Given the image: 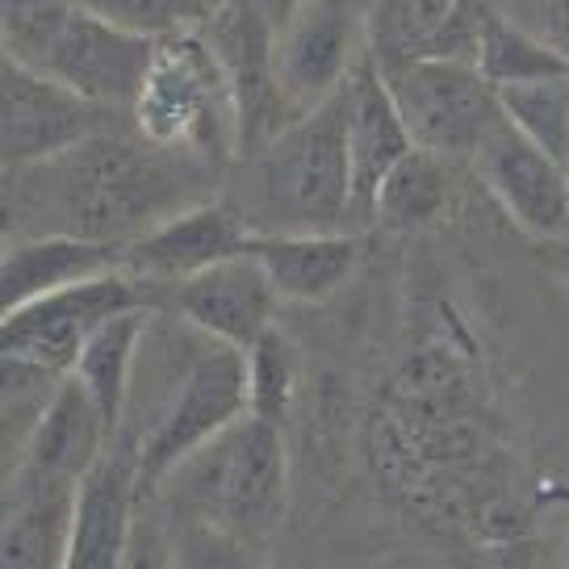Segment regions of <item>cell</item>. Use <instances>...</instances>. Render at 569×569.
I'll return each mask as SVG.
<instances>
[{
  "label": "cell",
  "mask_w": 569,
  "mask_h": 569,
  "mask_svg": "<svg viewBox=\"0 0 569 569\" xmlns=\"http://www.w3.org/2000/svg\"><path fill=\"white\" fill-rule=\"evenodd\" d=\"M210 163L163 151L156 142L89 134L59 160L38 163L42 189L34 193V213L54 222L51 234H76L106 248H126L130 239L160 227L163 218L189 210L201 197V172Z\"/></svg>",
  "instance_id": "1"
},
{
  "label": "cell",
  "mask_w": 569,
  "mask_h": 569,
  "mask_svg": "<svg viewBox=\"0 0 569 569\" xmlns=\"http://www.w3.org/2000/svg\"><path fill=\"white\" fill-rule=\"evenodd\" d=\"M243 163L248 180L234 210L248 218L251 231H339L352 222L343 89L284 122Z\"/></svg>",
  "instance_id": "2"
},
{
  "label": "cell",
  "mask_w": 569,
  "mask_h": 569,
  "mask_svg": "<svg viewBox=\"0 0 569 569\" xmlns=\"http://www.w3.org/2000/svg\"><path fill=\"white\" fill-rule=\"evenodd\" d=\"M151 495L172 519H201L268 552L289 507V448L281 423L256 415L234 419Z\"/></svg>",
  "instance_id": "3"
},
{
  "label": "cell",
  "mask_w": 569,
  "mask_h": 569,
  "mask_svg": "<svg viewBox=\"0 0 569 569\" xmlns=\"http://www.w3.org/2000/svg\"><path fill=\"white\" fill-rule=\"evenodd\" d=\"M0 47L101 109H130L156 42L97 18L80 0H0Z\"/></svg>",
  "instance_id": "4"
},
{
  "label": "cell",
  "mask_w": 569,
  "mask_h": 569,
  "mask_svg": "<svg viewBox=\"0 0 569 569\" xmlns=\"http://www.w3.org/2000/svg\"><path fill=\"white\" fill-rule=\"evenodd\" d=\"M134 130L163 151L222 168L239 160V113L227 71L201 30L160 38L130 106Z\"/></svg>",
  "instance_id": "5"
},
{
  "label": "cell",
  "mask_w": 569,
  "mask_h": 569,
  "mask_svg": "<svg viewBox=\"0 0 569 569\" xmlns=\"http://www.w3.org/2000/svg\"><path fill=\"white\" fill-rule=\"evenodd\" d=\"M151 289L156 284L139 281L122 264L80 277V281L54 284L47 293H38L34 302L13 310L9 319H0V356L51 377H68L76 369L80 348L101 322L134 306H156Z\"/></svg>",
  "instance_id": "6"
},
{
  "label": "cell",
  "mask_w": 569,
  "mask_h": 569,
  "mask_svg": "<svg viewBox=\"0 0 569 569\" xmlns=\"http://www.w3.org/2000/svg\"><path fill=\"white\" fill-rule=\"evenodd\" d=\"M415 147L445 160H473L486 130L498 122V89L465 59H410L377 68Z\"/></svg>",
  "instance_id": "7"
},
{
  "label": "cell",
  "mask_w": 569,
  "mask_h": 569,
  "mask_svg": "<svg viewBox=\"0 0 569 569\" xmlns=\"http://www.w3.org/2000/svg\"><path fill=\"white\" fill-rule=\"evenodd\" d=\"M365 13L369 0H298L277 34V84L293 118L343 89L369 54Z\"/></svg>",
  "instance_id": "8"
},
{
  "label": "cell",
  "mask_w": 569,
  "mask_h": 569,
  "mask_svg": "<svg viewBox=\"0 0 569 569\" xmlns=\"http://www.w3.org/2000/svg\"><path fill=\"white\" fill-rule=\"evenodd\" d=\"M201 34L231 80L234 113H239V163H243L284 122H293L277 84V30L251 0H218Z\"/></svg>",
  "instance_id": "9"
},
{
  "label": "cell",
  "mask_w": 569,
  "mask_h": 569,
  "mask_svg": "<svg viewBox=\"0 0 569 569\" xmlns=\"http://www.w3.org/2000/svg\"><path fill=\"white\" fill-rule=\"evenodd\" d=\"M469 163L519 231L540 243L569 234V163L528 139L507 113H498Z\"/></svg>",
  "instance_id": "10"
},
{
  "label": "cell",
  "mask_w": 569,
  "mask_h": 569,
  "mask_svg": "<svg viewBox=\"0 0 569 569\" xmlns=\"http://www.w3.org/2000/svg\"><path fill=\"white\" fill-rule=\"evenodd\" d=\"M106 109L76 97L51 76L0 59V163L38 168L101 130Z\"/></svg>",
  "instance_id": "11"
},
{
  "label": "cell",
  "mask_w": 569,
  "mask_h": 569,
  "mask_svg": "<svg viewBox=\"0 0 569 569\" xmlns=\"http://www.w3.org/2000/svg\"><path fill=\"white\" fill-rule=\"evenodd\" d=\"M495 0H369L365 38L377 68L410 59L478 63L481 26Z\"/></svg>",
  "instance_id": "12"
},
{
  "label": "cell",
  "mask_w": 569,
  "mask_h": 569,
  "mask_svg": "<svg viewBox=\"0 0 569 569\" xmlns=\"http://www.w3.org/2000/svg\"><path fill=\"white\" fill-rule=\"evenodd\" d=\"M277 302L281 298L251 251L227 256V260L172 284L177 319H184L193 331L218 339V343H231L239 352H248L272 327Z\"/></svg>",
  "instance_id": "13"
},
{
  "label": "cell",
  "mask_w": 569,
  "mask_h": 569,
  "mask_svg": "<svg viewBox=\"0 0 569 569\" xmlns=\"http://www.w3.org/2000/svg\"><path fill=\"white\" fill-rule=\"evenodd\" d=\"M248 239L251 227L234 201H197L130 239L122 248V268L147 284H180L201 268L248 251Z\"/></svg>",
  "instance_id": "14"
},
{
  "label": "cell",
  "mask_w": 569,
  "mask_h": 569,
  "mask_svg": "<svg viewBox=\"0 0 569 569\" xmlns=\"http://www.w3.org/2000/svg\"><path fill=\"white\" fill-rule=\"evenodd\" d=\"M113 448V431L76 377H59L38 410L26 461L13 481L21 486H80V478Z\"/></svg>",
  "instance_id": "15"
},
{
  "label": "cell",
  "mask_w": 569,
  "mask_h": 569,
  "mask_svg": "<svg viewBox=\"0 0 569 569\" xmlns=\"http://www.w3.org/2000/svg\"><path fill=\"white\" fill-rule=\"evenodd\" d=\"M348 101V163H352V222H369L373 197L381 180L393 172V163L407 156L410 134L402 126V113L393 106L390 89L377 71L373 54H365L343 80Z\"/></svg>",
  "instance_id": "16"
},
{
  "label": "cell",
  "mask_w": 569,
  "mask_h": 569,
  "mask_svg": "<svg viewBox=\"0 0 569 569\" xmlns=\"http://www.w3.org/2000/svg\"><path fill=\"white\" fill-rule=\"evenodd\" d=\"M134 507H139L134 452L122 440H113V448L76 486L68 566L63 569H118Z\"/></svg>",
  "instance_id": "17"
},
{
  "label": "cell",
  "mask_w": 569,
  "mask_h": 569,
  "mask_svg": "<svg viewBox=\"0 0 569 569\" xmlns=\"http://www.w3.org/2000/svg\"><path fill=\"white\" fill-rule=\"evenodd\" d=\"M248 251L281 302H327L352 281L365 239L352 231H251Z\"/></svg>",
  "instance_id": "18"
},
{
  "label": "cell",
  "mask_w": 569,
  "mask_h": 569,
  "mask_svg": "<svg viewBox=\"0 0 569 569\" xmlns=\"http://www.w3.org/2000/svg\"><path fill=\"white\" fill-rule=\"evenodd\" d=\"M118 264H122V248L89 243L76 234H38L21 243H4L0 248V319H9L13 310L34 302L38 293H47L54 284L80 281Z\"/></svg>",
  "instance_id": "19"
},
{
  "label": "cell",
  "mask_w": 569,
  "mask_h": 569,
  "mask_svg": "<svg viewBox=\"0 0 569 569\" xmlns=\"http://www.w3.org/2000/svg\"><path fill=\"white\" fill-rule=\"evenodd\" d=\"M76 486H21L0 516V569L68 566Z\"/></svg>",
  "instance_id": "20"
},
{
  "label": "cell",
  "mask_w": 569,
  "mask_h": 569,
  "mask_svg": "<svg viewBox=\"0 0 569 569\" xmlns=\"http://www.w3.org/2000/svg\"><path fill=\"white\" fill-rule=\"evenodd\" d=\"M156 315V306H134L106 319L89 336V343L76 356V369L71 377L89 390V398L97 402L101 419L109 423L113 440L122 431L126 419V398H130V377H134V360H139V343L147 322Z\"/></svg>",
  "instance_id": "21"
},
{
  "label": "cell",
  "mask_w": 569,
  "mask_h": 569,
  "mask_svg": "<svg viewBox=\"0 0 569 569\" xmlns=\"http://www.w3.org/2000/svg\"><path fill=\"white\" fill-rule=\"evenodd\" d=\"M452 206V160L410 147L393 172L381 180L369 222L386 231H423Z\"/></svg>",
  "instance_id": "22"
},
{
  "label": "cell",
  "mask_w": 569,
  "mask_h": 569,
  "mask_svg": "<svg viewBox=\"0 0 569 569\" xmlns=\"http://www.w3.org/2000/svg\"><path fill=\"white\" fill-rule=\"evenodd\" d=\"M478 68L495 89H507V84H528V80H540V76L569 71V63L552 47H545L532 30H523L498 4H490L478 42Z\"/></svg>",
  "instance_id": "23"
},
{
  "label": "cell",
  "mask_w": 569,
  "mask_h": 569,
  "mask_svg": "<svg viewBox=\"0 0 569 569\" xmlns=\"http://www.w3.org/2000/svg\"><path fill=\"white\" fill-rule=\"evenodd\" d=\"M243 360H248V415L284 423L302 386V356L293 348V339L268 327L243 352Z\"/></svg>",
  "instance_id": "24"
},
{
  "label": "cell",
  "mask_w": 569,
  "mask_h": 569,
  "mask_svg": "<svg viewBox=\"0 0 569 569\" xmlns=\"http://www.w3.org/2000/svg\"><path fill=\"white\" fill-rule=\"evenodd\" d=\"M498 106L528 139L569 163V71L540 76L528 84H507L498 89Z\"/></svg>",
  "instance_id": "25"
},
{
  "label": "cell",
  "mask_w": 569,
  "mask_h": 569,
  "mask_svg": "<svg viewBox=\"0 0 569 569\" xmlns=\"http://www.w3.org/2000/svg\"><path fill=\"white\" fill-rule=\"evenodd\" d=\"M80 4L92 9L97 18L113 21L139 38H151V42L201 30L218 9V0H80Z\"/></svg>",
  "instance_id": "26"
},
{
  "label": "cell",
  "mask_w": 569,
  "mask_h": 569,
  "mask_svg": "<svg viewBox=\"0 0 569 569\" xmlns=\"http://www.w3.org/2000/svg\"><path fill=\"white\" fill-rule=\"evenodd\" d=\"M172 569H264V549L201 519H172Z\"/></svg>",
  "instance_id": "27"
},
{
  "label": "cell",
  "mask_w": 569,
  "mask_h": 569,
  "mask_svg": "<svg viewBox=\"0 0 569 569\" xmlns=\"http://www.w3.org/2000/svg\"><path fill=\"white\" fill-rule=\"evenodd\" d=\"M118 569H172V516L156 495H139Z\"/></svg>",
  "instance_id": "28"
},
{
  "label": "cell",
  "mask_w": 569,
  "mask_h": 569,
  "mask_svg": "<svg viewBox=\"0 0 569 569\" xmlns=\"http://www.w3.org/2000/svg\"><path fill=\"white\" fill-rule=\"evenodd\" d=\"M495 4L569 63V0H495Z\"/></svg>",
  "instance_id": "29"
},
{
  "label": "cell",
  "mask_w": 569,
  "mask_h": 569,
  "mask_svg": "<svg viewBox=\"0 0 569 569\" xmlns=\"http://www.w3.org/2000/svg\"><path fill=\"white\" fill-rule=\"evenodd\" d=\"M34 218V189L21 177V168L0 163V243H9L13 234Z\"/></svg>",
  "instance_id": "30"
},
{
  "label": "cell",
  "mask_w": 569,
  "mask_h": 569,
  "mask_svg": "<svg viewBox=\"0 0 569 569\" xmlns=\"http://www.w3.org/2000/svg\"><path fill=\"white\" fill-rule=\"evenodd\" d=\"M251 4H256V9L264 13L268 26H272L277 34H281V30H284V21H289V13L298 9V0H251Z\"/></svg>",
  "instance_id": "31"
},
{
  "label": "cell",
  "mask_w": 569,
  "mask_h": 569,
  "mask_svg": "<svg viewBox=\"0 0 569 569\" xmlns=\"http://www.w3.org/2000/svg\"><path fill=\"white\" fill-rule=\"evenodd\" d=\"M552 248V264H557V277H561V284L569 289V234L566 239H557V243H549Z\"/></svg>",
  "instance_id": "32"
},
{
  "label": "cell",
  "mask_w": 569,
  "mask_h": 569,
  "mask_svg": "<svg viewBox=\"0 0 569 569\" xmlns=\"http://www.w3.org/2000/svg\"><path fill=\"white\" fill-rule=\"evenodd\" d=\"M561 569H569V549H566V561H561Z\"/></svg>",
  "instance_id": "33"
},
{
  "label": "cell",
  "mask_w": 569,
  "mask_h": 569,
  "mask_svg": "<svg viewBox=\"0 0 569 569\" xmlns=\"http://www.w3.org/2000/svg\"><path fill=\"white\" fill-rule=\"evenodd\" d=\"M0 248H4V243H0Z\"/></svg>",
  "instance_id": "34"
}]
</instances>
